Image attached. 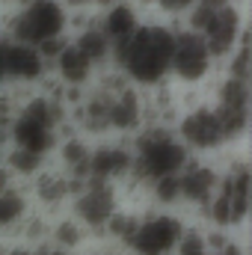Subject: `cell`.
<instances>
[{
    "label": "cell",
    "mask_w": 252,
    "mask_h": 255,
    "mask_svg": "<svg viewBox=\"0 0 252 255\" xmlns=\"http://www.w3.org/2000/svg\"><path fill=\"white\" fill-rule=\"evenodd\" d=\"M217 74H220V63L211 54V48L205 45V39L187 27H175L169 83L178 86L181 92H208Z\"/></svg>",
    "instance_id": "8992f818"
},
{
    "label": "cell",
    "mask_w": 252,
    "mask_h": 255,
    "mask_svg": "<svg viewBox=\"0 0 252 255\" xmlns=\"http://www.w3.org/2000/svg\"><path fill=\"white\" fill-rule=\"evenodd\" d=\"M208 101L220 116L229 148H241L247 133H250V113H252L250 80H241V77H232V74L220 71L214 77V83L208 86Z\"/></svg>",
    "instance_id": "52a82bcc"
},
{
    "label": "cell",
    "mask_w": 252,
    "mask_h": 255,
    "mask_svg": "<svg viewBox=\"0 0 252 255\" xmlns=\"http://www.w3.org/2000/svg\"><path fill=\"white\" fill-rule=\"evenodd\" d=\"M133 178L125 187H148L160 178H172L184 169L190 151L178 142L172 128H142L133 139Z\"/></svg>",
    "instance_id": "277c9868"
},
{
    "label": "cell",
    "mask_w": 252,
    "mask_h": 255,
    "mask_svg": "<svg viewBox=\"0 0 252 255\" xmlns=\"http://www.w3.org/2000/svg\"><path fill=\"white\" fill-rule=\"evenodd\" d=\"M86 178L125 187L127 181L133 178V148H130V139H119V136L95 139L92 151H89Z\"/></svg>",
    "instance_id": "30bf717a"
},
{
    "label": "cell",
    "mask_w": 252,
    "mask_h": 255,
    "mask_svg": "<svg viewBox=\"0 0 252 255\" xmlns=\"http://www.w3.org/2000/svg\"><path fill=\"white\" fill-rule=\"evenodd\" d=\"M6 83V77H3V60H0V86Z\"/></svg>",
    "instance_id": "ffe728a7"
},
{
    "label": "cell",
    "mask_w": 252,
    "mask_h": 255,
    "mask_svg": "<svg viewBox=\"0 0 252 255\" xmlns=\"http://www.w3.org/2000/svg\"><path fill=\"white\" fill-rule=\"evenodd\" d=\"M142 21H145V15H142V9H139L133 0H119V3H113V6H107V9H101V12H98V18H95V24H98L101 36L110 42V48H113V51H116L125 39H130V33H133Z\"/></svg>",
    "instance_id": "5bb4252c"
},
{
    "label": "cell",
    "mask_w": 252,
    "mask_h": 255,
    "mask_svg": "<svg viewBox=\"0 0 252 255\" xmlns=\"http://www.w3.org/2000/svg\"><path fill=\"white\" fill-rule=\"evenodd\" d=\"M39 255H74V253H60V250H51V247H45V250H39Z\"/></svg>",
    "instance_id": "d6986e66"
},
{
    "label": "cell",
    "mask_w": 252,
    "mask_h": 255,
    "mask_svg": "<svg viewBox=\"0 0 252 255\" xmlns=\"http://www.w3.org/2000/svg\"><path fill=\"white\" fill-rule=\"evenodd\" d=\"M68 18H71V9L63 0H30L24 9H18L3 21L0 39L39 48L48 60L68 39Z\"/></svg>",
    "instance_id": "3957f363"
},
{
    "label": "cell",
    "mask_w": 252,
    "mask_h": 255,
    "mask_svg": "<svg viewBox=\"0 0 252 255\" xmlns=\"http://www.w3.org/2000/svg\"><path fill=\"white\" fill-rule=\"evenodd\" d=\"M175 27L157 18H145L130 39H125L113 51V68H119L136 89H154L169 83V60H172Z\"/></svg>",
    "instance_id": "6da1fadb"
},
{
    "label": "cell",
    "mask_w": 252,
    "mask_h": 255,
    "mask_svg": "<svg viewBox=\"0 0 252 255\" xmlns=\"http://www.w3.org/2000/svg\"><path fill=\"white\" fill-rule=\"evenodd\" d=\"M30 208L33 205H30L24 184L0 190V238H15V232L24 223V217L30 214Z\"/></svg>",
    "instance_id": "2e32d148"
},
{
    "label": "cell",
    "mask_w": 252,
    "mask_h": 255,
    "mask_svg": "<svg viewBox=\"0 0 252 255\" xmlns=\"http://www.w3.org/2000/svg\"><path fill=\"white\" fill-rule=\"evenodd\" d=\"M122 205H125L122 187L86 178V181L77 184V190H74V196H71L68 214L86 229L89 238H101L104 229H107V223H110V217H113Z\"/></svg>",
    "instance_id": "9c48e42d"
},
{
    "label": "cell",
    "mask_w": 252,
    "mask_h": 255,
    "mask_svg": "<svg viewBox=\"0 0 252 255\" xmlns=\"http://www.w3.org/2000/svg\"><path fill=\"white\" fill-rule=\"evenodd\" d=\"M68 9H92V12H101V9H107V6H113V3H119V0H63Z\"/></svg>",
    "instance_id": "ac0fdd59"
},
{
    "label": "cell",
    "mask_w": 252,
    "mask_h": 255,
    "mask_svg": "<svg viewBox=\"0 0 252 255\" xmlns=\"http://www.w3.org/2000/svg\"><path fill=\"white\" fill-rule=\"evenodd\" d=\"M0 60H3L6 83L36 89L48 77V60L39 48L21 45V42H12V39H0Z\"/></svg>",
    "instance_id": "4fadbf2b"
},
{
    "label": "cell",
    "mask_w": 252,
    "mask_h": 255,
    "mask_svg": "<svg viewBox=\"0 0 252 255\" xmlns=\"http://www.w3.org/2000/svg\"><path fill=\"white\" fill-rule=\"evenodd\" d=\"M187 229L181 211L145 208L136 217V226L125 241V255H175V247Z\"/></svg>",
    "instance_id": "ba28073f"
},
{
    "label": "cell",
    "mask_w": 252,
    "mask_h": 255,
    "mask_svg": "<svg viewBox=\"0 0 252 255\" xmlns=\"http://www.w3.org/2000/svg\"><path fill=\"white\" fill-rule=\"evenodd\" d=\"M133 3L142 9L145 18H157V21H163V24L181 27L199 0H133Z\"/></svg>",
    "instance_id": "e0dca14e"
},
{
    "label": "cell",
    "mask_w": 252,
    "mask_h": 255,
    "mask_svg": "<svg viewBox=\"0 0 252 255\" xmlns=\"http://www.w3.org/2000/svg\"><path fill=\"white\" fill-rule=\"evenodd\" d=\"M220 163V184L217 193L211 196L208 208L202 217L208 220L211 232L220 235H235L247 226L252 208V175H250V160L241 148H229Z\"/></svg>",
    "instance_id": "7a4b0ae2"
},
{
    "label": "cell",
    "mask_w": 252,
    "mask_h": 255,
    "mask_svg": "<svg viewBox=\"0 0 252 255\" xmlns=\"http://www.w3.org/2000/svg\"><path fill=\"white\" fill-rule=\"evenodd\" d=\"M77 178H71L65 169H60L57 163H45L33 178H27V196H30V205L48 217H57L68 211V202L77 190Z\"/></svg>",
    "instance_id": "8fae6325"
},
{
    "label": "cell",
    "mask_w": 252,
    "mask_h": 255,
    "mask_svg": "<svg viewBox=\"0 0 252 255\" xmlns=\"http://www.w3.org/2000/svg\"><path fill=\"white\" fill-rule=\"evenodd\" d=\"M89 241H92V238L86 235V229H83L68 211L57 214V217H51V232H48V247H51V250L77 255Z\"/></svg>",
    "instance_id": "9a60e30c"
},
{
    "label": "cell",
    "mask_w": 252,
    "mask_h": 255,
    "mask_svg": "<svg viewBox=\"0 0 252 255\" xmlns=\"http://www.w3.org/2000/svg\"><path fill=\"white\" fill-rule=\"evenodd\" d=\"M172 133L178 136V142L190 151V157H211L220 160L229 151L226 133L220 125L217 110L208 101V92H187L184 95V107L172 125Z\"/></svg>",
    "instance_id": "5b68a950"
},
{
    "label": "cell",
    "mask_w": 252,
    "mask_h": 255,
    "mask_svg": "<svg viewBox=\"0 0 252 255\" xmlns=\"http://www.w3.org/2000/svg\"><path fill=\"white\" fill-rule=\"evenodd\" d=\"M178 181V208L202 214L211 202V196L217 193L220 184V163L211 157H190L184 169L175 175Z\"/></svg>",
    "instance_id": "7c38bea8"
},
{
    "label": "cell",
    "mask_w": 252,
    "mask_h": 255,
    "mask_svg": "<svg viewBox=\"0 0 252 255\" xmlns=\"http://www.w3.org/2000/svg\"><path fill=\"white\" fill-rule=\"evenodd\" d=\"M0 157H3V133H0Z\"/></svg>",
    "instance_id": "44dd1931"
}]
</instances>
